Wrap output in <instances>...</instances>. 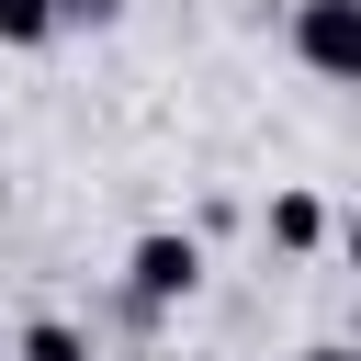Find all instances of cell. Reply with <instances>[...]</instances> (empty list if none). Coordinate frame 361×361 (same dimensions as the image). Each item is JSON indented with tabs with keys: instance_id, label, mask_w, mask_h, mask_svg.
<instances>
[{
	"instance_id": "4",
	"label": "cell",
	"mask_w": 361,
	"mask_h": 361,
	"mask_svg": "<svg viewBox=\"0 0 361 361\" xmlns=\"http://www.w3.org/2000/svg\"><path fill=\"white\" fill-rule=\"evenodd\" d=\"M23 361H90V338H79L68 316H34V327H23Z\"/></svg>"
},
{
	"instance_id": "6",
	"label": "cell",
	"mask_w": 361,
	"mask_h": 361,
	"mask_svg": "<svg viewBox=\"0 0 361 361\" xmlns=\"http://www.w3.org/2000/svg\"><path fill=\"white\" fill-rule=\"evenodd\" d=\"M124 0H56V23H113Z\"/></svg>"
},
{
	"instance_id": "1",
	"label": "cell",
	"mask_w": 361,
	"mask_h": 361,
	"mask_svg": "<svg viewBox=\"0 0 361 361\" xmlns=\"http://www.w3.org/2000/svg\"><path fill=\"white\" fill-rule=\"evenodd\" d=\"M192 293H203V237L147 226V237L124 248V305H135V316H169V305H192Z\"/></svg>"
},
{
	"instance_id": "9",
	"label": "cell",
	"mask_w": 361,
	"mask_h": 361,
	"mask_svg": "<svg viewBox=\"0 0 361 361\" xmlns=\"http://www.w3.org/2000/svg\"><path fill=\"white\" fill-rule=\"evenodd\" d=\"M350 350H361V338H350Z\"/></svg>"
},
{
	"instance_id": "5",
	"label": "cell",
	"mask_w": 361,
	"mask_h": 361,
	"mask_svg": "<svg viewBox=\"0 0 361 361\" xmlns=\"http://www.w3.org/2000/svg\"><path fill=\"white\" fill-rule=\"evenodd\" d=\"M56 34V0H0V45H45Z\"/></svg>"
},
{
	"instance_id": "7",
	"label": "cell",
	"mask_w": 361,
	"mask_h": 361,
	"mask_svg": "<svg viewBox=\"0 0 361 361\" xmlns=\"http://www.w3.org/2000/svg\"><path fill=\"white\" fill-rule=\"evenodd\" d=\"M338 248H350V271H361V214H350V226H338Z\"/></svg>"
},
{
	"instance_id": "3",
	"label": "cell",
	"mask_w": 361,
	"mask_h": 361,
	"mask_svg": "<svg viewBox=\"0 0 361 361\" xmlns=\"http://www.w3.org/2000/svg\"><path fill=\"white\" fill-rule=\"evenodd\" d=\"M327 237V203L316 192H271V248H316Z\"/></svg>"
},
{
	"instance_id": "8",
	"label": "cell",
	"mask_w": 361,
	"mask_h": 361,
	"mask_svg": "<svg viewBox=\"0 0 361 361\" xmlns=\"http://www.w3.org/2000/svg\"><path fill=\"white\" fill-rule=\"evenodd\" d=\"M305 361H361V350H350V338H327V350H305Z\"/></svg>"
},
{
	"instance_id": "2",
	"label": "cell",
	"mask_w": 361,
	"mask_h": 361,
	"mask_svg": "<svg viewBox=\"0 0 361 361\" xmlns=\"http://www.w3.org/2000/svg\"><path fill=\"white\" fill-rule=\"evenodd\" d=\"M293 56L361 90V0H293Z\"/></svg>"
}]
</instances>
